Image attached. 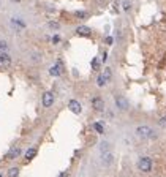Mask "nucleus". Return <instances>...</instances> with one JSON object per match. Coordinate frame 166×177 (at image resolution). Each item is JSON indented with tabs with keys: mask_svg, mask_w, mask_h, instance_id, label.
<instances>
[{
	"mask_svg": "<svg viewBox=\"0 0 166 177\" xmlns=\"http://www.w3.org/2000/svg\"><path fill=\"white\" fill-rule=\"evenodd\" d=\"M136 136L138 138H141V139H150V141H154L158 138V134L154 131V128L149 125H139V126H136Z\"/></svg>",
	"mask_w": 166,
	"mask_h": 177,
	"instance_id": "nucleus-1",
	"label": "nucleus"
},
{
	"mask_svg": "<svg viewBox=\"0 0 166 177\" xmlns=\"http://www.w3.org/2000/svg\"><path fill=\"white\" fill-rule=\"evenodd\" d=\"M136 166L141 172H150L152 168H154V161H152V158H149V157H141L139 160H138Z\"/></svg>",
	"mask_w": 166,
	"mask_h": 177,
	"instance_id": "nucleus-2",
	"label": "nucleus"
},
{
	"mask_svg": "<svg viewBox=\"0 0 166 177\" xmlns=\"http://www.w3.org/2000/svg\"><path fill=\"white\" fill-rule=\"evenodd\" d=\"M54 101H55V95L52 93V92L46 90L44 93L41 95V104H43L44 108H51V106L54 104Z\"/></svg>",
	"mask_w": 166,
	"mask_h": 177,
	"instance_id": "nucleus-3",
	"label": "nucleus"
},
{
	"mask_svg": "<svg viewBox=\"0 0 166 177\" xmlns=\"http://www.w3.org/2000/svg\"><path fill=\"white\" fill-rule=\"evenodd\" d=\"M90 106H92V109L96 111V112H103L105 111V100H103L101 97H93L92 100H90Z\"/></svg>",
	"mask_w": 166,
	"mask_h": 177,
	"instance_id": "nucleus-4",
	"label": "nucleus"
},
{
	"mask_svg": "<svg viewBox=\"0 0 166 177\" xmlns=\"http://www.w3.org/2000/svg\"><path fill=\"white\" fill-rule=\"evenodd\" d=\"M114 103H116V106H117V109L119 111H127L128 109V100L125 97H122V95H116L114 97Z\"/></svg>",
	"mask_w": 166,
	"mask_h": 177,
	"instance_id": "nucleus-5",
	"label": "nucleus"
},
{
	"mask_svg": "<svg viewBox=\"0 0 166 177\" xmlns=\"http://www.w3.org/2000/svg\"><path fill=\"white\" fill-rule=\"evenodd\" d=\"M68 109H70L73 114H76V116H79L81 112H82V106H81V103L78 101V100H70L68 101Z\"/></svg>",
	"mask_w": 166,
	"mask_h": 177,
	"instance_id": "nucleus-6",
	"label": "nucleus"
},
{
	"mask_svg": "<svg viewBox=\"0 0 166 177\" xmlns=\"http://www.w3.org/2000/svg\"><path fill=\"white\" fill-rule=\"evenodd\" d=\"M100 160H101V163H103V166H111L114 163V155H112V152H105V153H100Z\"/></svg>",
	"mask_w": 166,
	"mask_h": 177,
	"instance_id": "nucleus-7",
	"label": "nucleus"
},
{
	"mask_svg": "<svg viewBox=\"0 0 166 177\" xmlns=\"http://www.w3.org/2000/svg\"><path fill=\"white\" fill-rule=\"evenodd\" d=\"M11 57L8 55V52H3V54H0V68H10L11 67Z\"/></svg>",
	"mask_w": 166,
	"mask_h": 177,
	"instance_id": "nucleus-8",
	"label": "nucleus"
},
{
	"mask_svg": "<svg viewBox=\"0 0 166 177\" xmlns=\"http://www.w3.org/2000/svg\"><path fill=\"white\" fill-rule=\"evenodd\" d=\"M37 153H38V147H30V149H27V152L24 153V160L29 163V161H32L33 158L37 157Z\"/></svg>",
	"mask_w": 166,
	"mask_h": 177,
	"instance_id": "nucleus-9",
	"label": "nucleus"
},
{
	"mask_svg": "<svg viewBox=\"0 0 166 177\" xmlns=\"http://www.w3.org/2000/svg\"><path fill=\"white\" fill-rule=\"evenodd\" d=\"M21 153H22V150H21L19 147H11L10 150H8V153H6L5 158H6V160H16Z\"/></svg>",
	"mask_w": 166,
	"mask_h": 177,
	"instance_id": "nucleus-10",
	"label": "nucleus"
},
{
	"mask_svg": "<svg viewBox=\"0 0 166 177\" xmlns=\"http://www.w3.org/2000/svg\"><path fill=\"white\" fill-rule=\"evenodd\" d=\"M76 33L81 35V37H90V35H92V29L89 25H79L78 29H76Z\"/></svg>",
	"mask_w": 166,
	"mask_h": 177,
	"instance_id": "nucleus-11",
	"label": "nucleus"
},
{
	"mask_svg": "<svg viewBox=\"0 0 166 177\" xmlns=\"http://www.w3.org/2000/svg\"><path fill=\"white\" fill-rule=\"evenodd\" d=\"M49 74H51V76H55V77H59V76L62 74V63H60V62H57L54 67H51Z\"/></svg>",
	"mask_w": 166,
	"mask_h": 177,
	"instance_id": "nucleus-12",
	"label": "nucleus"
},
{
	"mask_svg": "<svg viewBox=\"0 0 166 177\" xmlns=\"http://www.w3.org/2000/svg\"><path fill=\"white\" fill-rule=\"evenodd\" d=\"M98 149H100V153L111 152V144L108 143V141H101V143H100V146H98Z\"/></svg>",
	"mask_w": 166,
	"mask_h": 177,
	"instance_id": "nucleus-13",
	"label": "nucleus"
},
{
	"mask_svg": "<svg viewBox=\"0 0 166 177\" xmlns=\"http://www.w3.org/2000/svg\"><path fill=\"white\" fill-rule=\"evenodd\" d=\"M123 13L125 15H130L131 10H133V3H131V0H123Z\"/></svg>",
	"mask_w": 166,
	"mask_h": 177,
	"instance_id": "nucleus-14",
	"label": "nucleus"
},
{
	"mask_svg": "<svg viewBox=\"0 0 166 177\" xmlns=\"http://www.w3.org/2000/svg\"><path fill=\"white\" fill-rule=\"evenodd\" d=\"M92 128H93L96 133L103 134V133H105V123H103V122H95V123L92 125Z\"/></svg>",
	"mask_w": 166,
	"mask_h": 177,
	"instance_id": "nucleus-15",
	"label": "nucleus"
},
{
	"mask_svg": "<svg viewBox=\"0 0 166 177\" xmlns=\"http://www.w3.org/2000/svg\"><path fill=\"white\" fill-rule=\"evenodd\" d=\"M6 175H8V177H18V175H19V168H18V166L10 168L8 172H6Z\"/></svg>",
	"mask_w": 166,
	"mask_h": 177,
	"instance_id": "nucleus-16",
	"label": "nucleus"
},
{
	"mask_svg": "<svg viewBox=\"0 0 166 177\" xmlns=\"http://www.w3.org/2000/svg\"><path fill=\"white\" fill-rule=\"evenodd\" d=\"M106 84H108V81H106V77L103 76V73H101L98 77H96V86H98V87H105Z\"/></svg>",
	"mask_w": 166,
	"mask_h": 177,
	"instance_id": "nucleus-17",
	"label": "nucleus"
},
{
	"mask_svg": "<svg viewBox=\"0 0 166 177\" xmlns=\"http://www.w3.org/2000/svg\"><path fill=\"white\" fill-rule=\"evenodd\" d=\"M8 52V41L6 40H0V54Z\"/></svg>",
	"mask_w": 166,
	"mask_h": 177,
	"instance_id": "nucleus-18",
	"label": "nucleus"
},
{
	"mask_svg": "<svg viewBox=\"0 0 166 177\" xmlns=\"http://www.w3.org/2000/svg\"><path fill=\"white\" fill-rule=\"evenodd\" d=\"M92 70H93V71H98V70H100V60H98V57H93V60H92Z\"/></svg>",
	"mask_w": 166,
	"mask_h": 177,
	"instance_id": "nucleus-19",
	"label": "nucleus"
},
{
	"mask_svg": "<svg viewBox=\"0 0 166 177\" xmlns=\"http://www.w3.org/2000/svg\"><path fill=\"white\" fill-rule=\"evenodd\" d=\"M103 76L106 77V81L109 82L111 77H112V71H111V68H105V71H103Z\"/></svg>",
	"mask_w": 166,
	"mask_h": 177,
	"instance_id": "nucleus-20",
	"label": "nucleus"
},
{
	"mask_svg": "<svg viewBox=\"0 0 166 177\" xmlns=\"http://www.w3.org/2000/svg\"><path fill=\"white\" fill-rule=\"evenodd\" d=\"M47 27H49V29H52V30H59V29H60V24L54 21V22H49V24H47Z\"/></svg>",
	"mask_w": 166,
	"mask_h": 177,
	"instance_id": "nucleus-21",
	"label": "nucleus"
},
{
	"mask_svg": "<svg viewBox=\"0 0 166 177\" xmlns=\"http://www.w3.org/2000/svg\"><path fill=\"white\" fill-rule=\"evenodd\" d=\"M158 126H161V128H166V116H163V117L158 119Z\"/></svg>",
	"mask_w": 166,
	"mask_h": 177,
	"instance_id": "nucleus-22",
	"label": "nucleus"
},
{
	"mask_svg": "<svg viewBox=\"0 0 166 177\" xmlns=\"http://www.w3.org/2000/svg\"><path fill=\"white\" fill-rule=\"evenodd\" d=\"M74 15H76V18H79V19H86L87 18V11H76Z\"/></svg>",
	"mask_w": 166,
	"mask_h": 177,
	"instance_id": "nucleus-23",
	"label": "nucleus"
},
{
	"mask_svg": "<svg viewBox=\"0 0 166 177\" xmlns=\"http://www.w3.org/2000/svg\"><path fill=\"white\" fill-rule=\"evenodd\" d=\"M57 177H71V175H70V172H68V171H65V172H60Z\"/></svg>",
	"mask_w": 166,
	"mask_h": 177,
	"instance_id": "nucleus-24",
	"label": "nucleus"
},
{
	"mask_svg": "<svg viewBox=\"0 0 166 177\" xmlns=\"http://www.w3.org/2000/svg\"><path fill=\"white\" fill-rule=\"evenodd\" d=\"M59 41H60V37H59V35H55V37L52 38V43H54V44H57Z\"/></svg>",
	"mask_w": 166,
	"mask_h": 177,
	"instance_id": "nucleus-25",
	"label": "nucleus"
},
{
	"mask_svg": "<svg viewBox=\"0 0 166 177\" xmlns=\"http://www.w3.org/2000/svg\"><path fill=\"white\" fill-rule=\"evenodd\" d=\"M106 59H108V54L103 52V62H106Z\"/></svg>",
	"mask_w": 166,
	"mask_h": 177,
	"instance_id": "nucleus-26",
	"label": "nucleus"
},
{
	"mask_svg": "<svg viewBox=\"0 0 166 177\" xmlns=\"http://www.w3.org/2000/svg\"><path fill=\"white\" fill-rule=\"evenodd\" d=\"M10 2H11V3H19L21 0H10Z\"/></svg>",
	"mask_w": 166,
	"mask_h": 177,
	"instance_id": "nucleus-27",
	"label": "nucleus"
},
{
	"mask_svg": "<svg viewBox=\"0 0 166 177\" xmlns=\"http://www.w3.org/2000/svg\"><path fill=\"white\" fill-rule=\"evenodd\" d=\"M0 177H3V174H2V172H0Z\"/></svg>",
	"mask_w": 166,
	"mask_h": 177,
	"instance_id": "nucleus-28",
	"label": "nucleus"
}]
</instances>
